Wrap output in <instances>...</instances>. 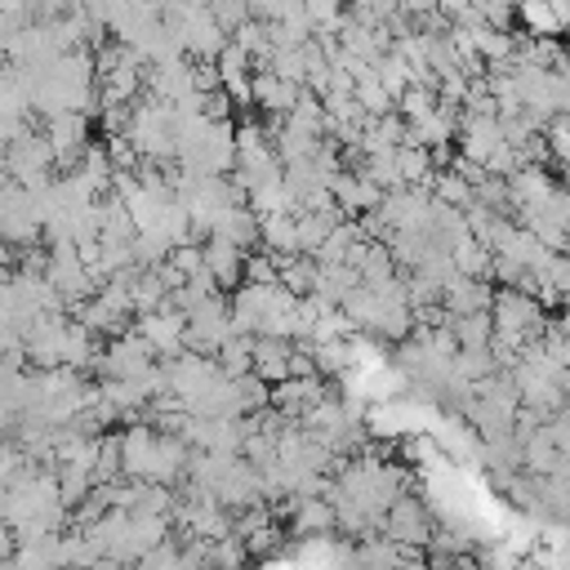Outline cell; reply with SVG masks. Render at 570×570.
<instances>
[{"label": "cell", "mask_w": 570, "mask_h": 570, "mask_svg": "<svg viewBox=\"0 0 570 570\" xmlns=\"http://www.w3.org/2000/svg\"><path fill=\"white\" fill-rule=\"evenodd\" d=\"M200 258H205V272L214 276V285H236L240 272H245V249H236L232 240L223 236H209L200 245Z\"/></svg>", "instance_id": "cell-7"}, {"label": "cell", "mask_w": 570, "mask_h": 570, "mask_svg": "<svg viewBox=\"0 0 570 570\" xmlns=\"http://www.w3.org/2000/svg\"><path fill=\"white\" fill-rule=\"evenodd\" d=\"M0 165H4V174L22 187V191H40V187H49L53 178V151H49V138L45 134H31V129H18L9 142H4V151H0Z\"/></svg>", "instance_id": "cell-1"}, {"label": "cell", "mask_w": 570, "mask_h": 570, "mask_svg": "<svg viewBox=\"0 0 570 570\" xmlns=\"http://www.w3.org/2000/svg\"><path fill=\"white\" fill-rule=\"evenodd\" d=\"M156 352L147 347V338L142 334H116L111 343H107V352H98V374L102 379H147L156 365Z\"/></svg>", "instance_id": "cell-3"}, {"label": "cell", "mask_w": 570, "mask_h": 570, "mask_svg": "<svg viewBox=\"0 0 570 570\" xmlns=\"http://www.w3.org/2000/svg\"><path fill=\"white\" fill-rule=\"evenodd\" d=\"M298 85L294 80H285V76H276V71H258L254 80H249V102H258L263 111H272V116H289L294 111V102H298Z\"/></svg>", "instance_id": "cell-6"}, {"label": "cell", "mask_w": 570, "mask_h": 570, "mask_svg": "<svg viewBox=\"0 0 570 570\" xmlns=\"http://www.w3.org/2000/svg\"><path fill=\"white\" fill-rule=\"evenodd\" d=\"M379 525H383V534L392 539V543H401V548H423V543H432V517H428V503H419L414 494H396L392 503H387V512L379 517Z\"/></svg>", "instance_id": "cell-2"}, {"label": "cell", "mask_w": 570, "mask_h": 570, "mask_svg": "<svg viewBox=\"0 0 570 570\" xmlns=\"http://www.w3.org/2000/svg\"><path fill=\"white\" fill-rule=\"evenodd\" d=\"M45 138H49L53 160L71 169L85 156V147H89V120H85V111H53L45 120Z\"/></svg>", "instance_id": "cell-4"}, {"label": "cell", "mask_w": 570, "mask_h": 570, "mask_svg": "<svg viewBox=\"0 0 570 570\" xmlns=\"http://www.w3.org/2000/svg\"><path fill=\"white\" fill-rule=\"evenodd\" d=\"M183 330H187V316H183L178 307H169V303H160V307H151V312L138 316V334L147 338V347H151L156 356L178 352V347H183Z\"/></svg>", "instance_id": "cell-5"}, {"label": "cell", "mask_w": 570, "mask_h": 570, "mask_svg": "<svg viewBox=\"0 0 570 570\" xmlns=\"http://www.w3.org/2000/svg\"><path fill=\"white\" fill-rule=\"evenodd\" d=\"M517 9H521V18H525L534 31H557V27H561V18L552 13L548 0H517Z\"/></svg>", "instance_id": "cell-8"}]
</instances>
